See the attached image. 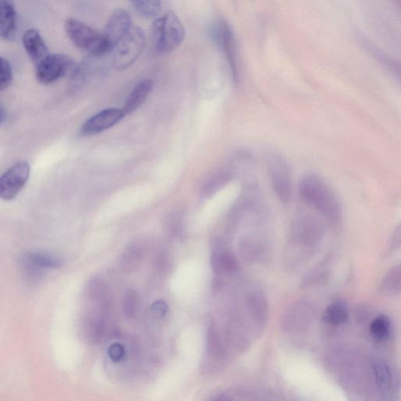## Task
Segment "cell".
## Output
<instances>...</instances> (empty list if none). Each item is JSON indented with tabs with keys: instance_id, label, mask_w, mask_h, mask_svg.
I'll list each match as a JSON object with an SVG mask.
<instances>
[{
	"instance_id": "cell-1",
	"label": "cell",
	"mask_w": 401,
	"mask_h": 401,
	"mask_svg": "<svg viewBox=\"0 0 401 401\" xmlns=\"http://www.w3.org/2000/svg\"><path fill=\"white\" fill-rule=\"evenodd\" d=\"M299 191L306 205L316 209L331 222H338L342 213L340 203L323 179L315 174H308L301 179Z\"/></svg>"
},
{
	"instance_id": "cell-2",
	"label": "cell",
	"mask_w": 401,
	"mask_h": 401,
	"mask_svg": "<svg viewBox=\"0 0 401 401\" xmlns=\"http://www.w3.org/2000/svg\"><path fill=\"white\" fill-rule=\"evenodd\" d=\"M150 38L157 53L168 55L183 43L185 29L177 15L173 11H167L153 22Z\"/></svg>"
},
{
	"instance_id": "cell-3",
	"label": "cell",
	"mask_w": 401,
	"mask_h": 401,
	"mask_svg": "<svg viewBox=\"0 0 401 401\" xmlns=\"http://www.w3.org/2000/svg\"><path fill=\"white\" fill-rule=\"evenodd\" d=\"M65 31L75 46L90 55L101 57L112 51L103 33L99 32L95 28L77 19L66 20Z\"/></svg>"
},
{
	"instance_id": "cell-4",
	"label": "cell",
	"mask_w": 401,
	"mask_h": 401,
	"mask_svg": "<svg viewBox=\"0 0 401 401\" xmlns=\"http://www.w3.org/2000/svg\"><path fill=\"white\" fill-rule=\"evenodd\" d=\"M146 37L142 29L133 26L113 49V63L117 70L130 68L143 53Z\"/></svg>"
},
{
	"instance_id": "cell-5",
	"label": "cell",
	"mask_w": 401,
	"mask_h": 401,
	"mask_svg": "<svg viewBox=\"0 0 401 401\" xmlns=\"http://www.w3.org/2000/svg\"><path fill=\"white\" fill-rule=\"evenodd\" d=\"M36 68L37 80L45 85L56 82L69 72H77L78 69L72 58L62 54L49 55Z\"/></svg>"
},
{
	"instance_id": "cell-6",
	"label": "cell",
	"mask_w": 401,
	"mask_h": 401,
	"mask_svg": "<svg viewBox=\"0 0 401 401\" xmlns=\"http://www.w3.org/2000/svg\"><path fill=\"white\" fill-rule=\"evenodd\" d=\"M29 177L30 165L26 161L16 162L0 176V199H14L25 188Z\"/></svg>"
},
{
	"instance_id": "cell-7",
	"label": "cell",
	"mask_w": 401,
	"mask_h": 401,
	"mask_svg": "<svg viewBox=\"0 0 401 401\" xmlns=\"http://www.w3.org/2000/svg\"><path fill=\"white\" fill-rule=\"evenodd\" d=\"M267 162L276 195L283 202H289L293 196V179L286 160L280 155L274 154L269 157Z\"/></svg>"
},
{
	"instance_id": "cell-8",
	"label": "cell",
	"mask_w": 401,
	"mask_h": 401,
	"mask_svg": "<svg viewBox=\"0 0 401 401\" xmlns=\"http://www.w3.org/2000/svg\"><path fill=\"white\" fill-rule=\"evenodd\" d=\"M211 37L216 43L228 61L232 74L235 80L237 79V49L234 37L230 26L224 21L214 22L211 27Z\"/></svg>"
},
{
	"instance_id": "cell-9",
	"label": "cell",
	"mask_w": 401,
	"mask_h": 401,
	"mask_svg": "<svg viewBox=\"0 0 401 401\" xmlns=\"http://www.w3.org/2000/svg\"><path fill=\"white\" fill-rule=\"evenodd\" d=\"M123 110L108 108L92 115L87 119L80 129L81 135L94 136L106 131L119 124L124 118Z\"/></svg>"
},
{
	"instance_id": "cell-10",
	"label": "cell",
	"mask_w": 401,
	"mask_h": 401,
	"mask_svg": "<svg viewBox=\"0 0 401 401\" xmlns=\"http://www.w3.org/2000/svg\"><path fill=\"white\" fill-rule=\"evenodd\" d=\"M132 27L130 14L126 10L121 8L115 10L110 16L103 36L112 51Z\"/></svg>"
},
{
	"instance_id": "cell-11",
	"label": "cell",
	"mask_w": 401,
	"mask_h": 401,
	"mask_svg": "<svg viewBox=\"0 0 401 401\" xmlns=\"http://www.w3.org/2000/svg\"><path fill=\"white\" fill-rule=\"evenodd\" d=\"M22 40L27 54L35 66H37L45 57L49 55L48 46L37 29H28L23 35Z\"/></svg>"
},
{
	"instance_id": "cell-12",
	"label": "cell",
	"mask_w": 401,
	"mask_h": 401,
	"mask_svg": "<svg viewBox=\"0 0 401 401\" xmlns=\"http://www.w3.org/2000/svg\"><path fill=\"white\" fill-rule=\"evenodd\" d=\"M17 30V12L13 0H0V38L13 40Z\"/></svg>"
},
{
	"instance_id": "cell-13",
	"label": "cell",
	"mask_w": 401,
	"mask_h": 401,
	"mask_svg": "<svg viewBox=\"0 0 401 401\" xmlns=\"http://www.w3.org/2000/svg\"><path fill=\"white\" fill-rule=\"evenodd\" d=\"M153 86L154 84L150 79L142 80L137 84L128 97L124 108L121 109L125 116L135 113L143 106L152 92Z\"/></svg>"
},
{
	"instance_id": "cell-14",
	"label": "cell",
	"mask_w": 401,
	"mask_h": 401,
	"mask_svg": "<svg viewBox=\"0 0 401 401\" xmlns=\"http://www.w3.org/2000/svg\"><path fill=\"white\" fill-rule=\"evenodd\" d=\"M349 311L344 302L337 300L330 304L323 313L325 323L332 325H340L347 322Z\"/></svg>"
},
{
	"instance_id": "cell-15",
	"label": "cell",
	"mask_w": 401,
	"mask_h": 401,
	"mask_svg": "<svg viewBox=\"0 0 401 401\" xmlns=\"http://www.w3.org/2000/svg\"><path fill=\"white\" fill-rule=\"evenodd\" d=\"M28 260L34 266L43 269L59 268L63 265V260L60 257L49 253H31L28 254Z\"/></svg>"
},
{
	"instance_id": "cell-16",
	"label": "cell",
	"mask_w": 401,
	"mask_h": 401,
	"mask_svg": "<svg viewBox=\"0 0 401 401\" xmlns=\"http://www.w3.org/2000/svg\"><path fill=\"white\" fill-rule=\"evenodd\" d=\"M143 260L142 249L137 246L128 247L120 257L121 269L125 272H133L138 269Z\"/></svg>"
},
{
	"instance_id": "cell-17",
	"label": "cell",
	"mask_w": 401,
	"mask_h": 401,
	"mask_svg": "<svg viewBox=\"0 0 401 401\" xmlns=\"http://www.w3.org/2000/svg\"><path fill=\"white\" fill-rule=\"evenodd\" d=\"M373 373L378 386L386 392L391 389L393 383V375L388 364L380 359H375L373 362Z\"/></svg>"
},
{
	"instance_id": "cell-18",
	"label": "cell",
	"mask_w": 401,
	"mask_h": 401,
	"mask_svg": "<svg viewBox=\"0 0 401 401\" xmlns=\"http://www.w3.org/2000/svg\"><path fill=\"white\" fill-rule=\"evenodd\" d=\"M88 291L92 300L98 302L103 308L108 306V288L101 277H95L91 279L89 282Z\"/></svg>"
},
{
	"instance_id": "cell-19",
	"label": "cell",
	"mask_w": 401,
	"mask_h": 401,
	"mask_svg": "<svg viewBox=\"0 0 401 401\" xmlns=\"http://www.w3.org/2000/svg\"><path fill=\"white\" fill-rule=\"evenodd\" d=\"M133 7L139 15L146 19H154L162 10L161 0H131Z\"/></svg>"
},
{
	"instance_id": "cell-20",
	"label": "cell",
	"mask_w": 401,
	"mask_h": 401,
	"mask_svg": "<svg viewBox=\"0 0 401 401\" xmlns=\"http://www.w3.org/2000/svg\"><path fill=\"white\" fill-rule=\"evenodd\" d=\"M391 323L385 315H380L374 319L370 325V333L373 338L380 342L387 340L391 333Z\"/></svg>"
},
{
	"instance_id": "cell-21",
	"label": "cell",
	"mask_w": 401,
	"mask_h": 401,
	"mask_svg": "<svg viewBox=\"0 0 401 401\" xmlns=\"http://www.w3.org/2000/svg\"><path fill=\"white\" fill-rule=\"evenodd\" d=\"M212 266L217 271L233 272L237 268L234 255L228 252L216 253L212 257Z\"/></svg>"
},
{
	"instance_id": "cell-22",
	"label": "cell",
	"mask_w": 401,
	"mask_h": 401,
	"mask_svg": "<svg viewBox=\"0 0 401 401\" xmlns=\"http://www.w3.org/2000/svg\"><path fill=\"white\" fill-rule=\"evenodd\" d=\"M207 351L213 358H219L222 354V345L214 324L209 325L207 333Z\"/></svg>"
},
{
	"instance_id": "cell-23",
	"label": "cell",
	"mask_w": 401,
	"mask_h": 401,
	"mask_svg": "<svg viewBox=\"0 0 401 401\" xmlns=\"http://www.w3.org/2000/svg\"><path fill=\"white\" fill-rule=\"evenodd\" d=\"M139 304V295L137 291L129 289L127 291L124 300V311L128 318L135 317L137 313Z\"/></svg>"
},
{
	"instance_id": "cell-24",
	"label": "cell",
	"mask_w": 401,
	"mask_h": 401,
	"mask_svg": "<svg viewBox=\"0 0 401 401\" xmlns=\"http://www.w3.org/2000/svg\"><path fill=\"white\" fill-rule=\"evenodd\" d=\"M13 72L10 63L5 58L0 57V91L8 88L12 82Z\"/></svg>"
},
{
	"instance_id": "cell-25",
	"label": "cell",
	"mask_w": 401,
	"mask_h": 401,
	"mask_svg": "<svg viewBox=\"0 0 401 401\" xmlns=\"http://www.w3.org/2000/svg\"><path fill=\"white\" fill-rule=\"evenodd\" d=\"M104 332V320L99 317L92 318L88 327V334L90 340L95 342H97L101 339Z\"/></svg>"
},
{
	"instance_id": "cell-26",
	"label": "cell",
	"mask_w": 401,
	"mask_h": 401,
	"mask_svg": "<svg viewBox=\"0 0 401 401\" xmlns=\"http://www.w3.org/2000/svg\"><path fill=\"white\" fill-rule=\"evenodd\" d=\"M400 269L395 270L389 274L385 282V289L387 290L389 293L393 292V293H396L397 291L400 292Z\"/></svg>"
},
{
	"instance_id": "cell-27",
	"label": "cell",
	"mask_w": 401,
	"mask_h": 401,
	"mask_svg": "<svg viewBox=\"0 0 401 401\" xmlns=\"http://www.w3.org/2000/svg\"><path fill=\"white\" fill-rule=\"evenodd\" d=\"M153 265L156 271L164 274L170 269L171 262L167 255L159 254L155 258Z\"/></svg>"
},
{
	"instance_id": "cell-28",
	"label": "cell",
	"mask_w": 401,
	"mask_h": 401,
	"mask_svg": "<svg viewBox=\"0 0 401 401\" xmlns=\"http://www.w3.org/2000/svg\"><path fill=\"white\" fill-rule=\"evenodd\" d=\"M108 355L114 362H119L125 356L124 347L119 344H114L108 348Z\"/></svg>"
},
{
	"instance_id": "cell-29",
	"label": "cell",
	"mask_w": 401,
	"mask_h": 401,
	"mask_svg": "<svg viewBox=\"0 0 401 401\" xmlns=\"http://www.w3.org/2000/svg\"><path fill=\"white\" fill-rule=\"evenodd\" d=\"M153 315L156 317H164L168 312V305L162 300L156 301L150 308Z\"/></svg>"
},
{
	"instance_id": "cell-30",
	"label": "cell",
	"mask_w": 401,
	"mask_h": 401,
	"mask_svg": "<svg viewBox=\"0 0 401 401\" xmlns=\"http://www.w3.org/2000/svg\"><path fill=\"white\" fill-rule=\"evenodd\" d=\"M6 118H7V113H6L4 108L0 106V124L3 123Z\"/></svg>"
}]
</instances>
